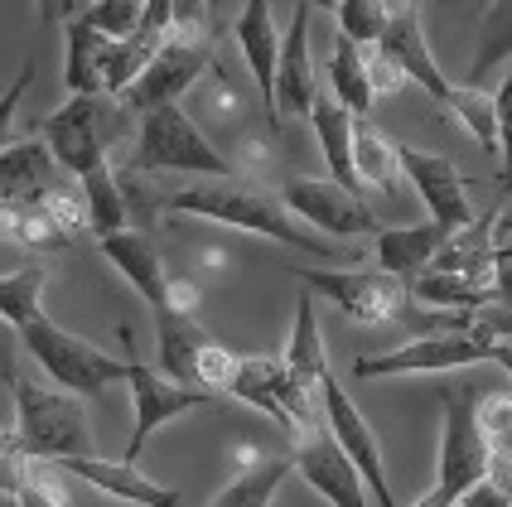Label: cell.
<instances>
[{
    "label": "cell",
    "instance_id": "obj_1",
    "mask_svg": "<svg viewBox=\"0 0 512 507\" xmlns=\"http://www.w3.org/2000/svg\"><path fill=\"white\" fill-rule=\"evenodd\" d=\"M165 213H170V218H203V223L242 227V232L271 237V242H281V247L310 252V256H319V261H334V256H339L310 223H300V218L290 213L285 198H276L266 184H256L247 174L203 179L194 189H179V194L165 198Z\"/></svg>",
    "mask_w": 512,
    "mask_h": 507
},
{
    "label": "cell",
    "instance_id": "obj_2",
    "mask_svg": "<svg viewBox=\"0 0 512 507\" xmlns=\"http://www.w3.org/2000/svg\"><path fill=\"white\" fill-rule=\"evenodd\" d=\"M5 382L15 392V430L5 435L10 445L44 459H68V454H92V421L83 401L63 387H44L39 377H25L15 363H5Z\"/></svg>",
    "mask_w": 512,
    "mask_h": 507
},
{
    "label": "cell",
    "instance_id": "obj_3",
    "mask_svg": "<svg viewBox=\"0 0 512 507\" xmlns=\"http://www.w3.org/2000/svg\"><path fill=\"white\" fill-rule=\"evenodd\" d=\"M131 169L136 174H199V179H228V174H237V165L203 136L194 126V116L184 112L179 102L141 112Z\"/></svg>",
    "mask_w": 512,
    "mask_h": 507
},
{
    "label": "cell",
    "instance_id": "obj_4",
    "mask_svg": "<svg viewBox=\"0 0 512 507\" xmlns=\"http://www.w3.org/2000/svg\"><path fill=\"white\" fill-rule=\"evenodd\" d=\"M20 348L49 372V382H58L73 396H102L107 387L131 377V358H112L107 348H97L73 329L54 324L49 314H39L34 324L20 329Z\"/></svg>",
    "mask_w": 512,
    "mask_h": 507
},
{
    "label": "cell",
    "instance_id": "obj_5",
    "mask_svg": "<svg viewBox=\"0 0 512 507\" xmlns=\"http://www.w3.org/2000/svg\"><path fill=\"white\" fill-rule=\"evenodd\" d=\"M435 396L445 411V430H440V474H435L430 493L440 498V507H455L493 474V445L484 435L474 396L459 387H435Z\"/></svg>",
    "mask_w": 512,
    "mask_h": 507
},
{
    "label": "cell",
    "instance_id": "obj_6",
    "mask_svg": "<svg viewBox=\"0 0 512 507\" xmlns=\"http://www.w3.org/2000/svg\"><path fill=\"white\" fill-rule=\"evenodd\" d=\"M121 102L107 97V92H83V97H68L63 107L44 116V141L54 150V160L63 165V174L73 179H87L92 169L112 165L107 160V145L116 141L121 131Z\"/></svg>",
    "mask_w": 512,
    "mask_h": 507
},
{
    "label": "cell",
    "instance_id": "obj_7",
    "mask_svg": "<svg viewBox=\"0 0 512 507\" xmlns=\"http://www.w3.org/2000/svg\"><path fill=\"white\" fill-rule=\"evenodd\" d=\"M498 363V343L474 329H445V334H421L406 338L397 348H382L353 363L358 382H377V377H440V372H459V367Z\"/></svg>",
    "mask_w": 512,
    "mask_h": 507
},
{
    "label": "cell",
    "instance_id": "obj_8",
    "mask_svg": "<svg viewBox=\"0 0 512 507\" xmlns=\"http://www.w3.org/2000/svg\"><path fill=\"white\" fill-rule=\"evenodd\" d=\"M295 281L310 285L319 300H329L334 310L358 324V329H382V324H397L401 314L411 310V281H401L397 271L377 266V271H358V266H343V271H295Z\"/></svg>",
    "mask_w": 512,
    "mask_h": 507
},
{
    "label": "cell",
    "instance_id": "obj_9",
    "mask_svg": "<svg viewBox=\"0 0 512 507\" xmlns=\"http://www.w3.org/2000/svg\"><path fill=\"white\" fill-rule=\"evenodd\" d=\"M228 396L256 406L266 421H276L290 445H300L310 430H319V401L305 392V382L290 372L285 358H237Z\"/></svg>",
    "mask_w": 512,
    "mask_h": 507
},
{
    "label": "cell",
    "instance_id": "obj_10",
    "mask_svg": "<svg viewBox=\"0 0 512 507\" xmlns=\"http://www.w3.org/2000/svg\"><path fill=\"white\" fill-rule=\"evenodd\" d=\"M155 343H160V367L174 382L228 392L232 372H237V353H228L213 334H203V324L189 310L155 314Z\"/></svg>",
    "mask_w": 512,
    "mask_h": 507
},
{
    "label": "cell",
    "instance_id": "obj_11",
    "mask_svg": "<svg viewBox=\"0 0 512 507\" xmlns=\"http://www.w3.org/2000/svg\"><path fill=\"white\" fill-rule=\"evenodd\" d=\"M126 387H131V406H136V430H131V445L121 459H141V450L150 445V435L155 430H165L174 425L179 416H189V411H199L213 401L208 387H189V382H174L165 367H150L141 358H131V377H126Z\"/></svg>",
    "mask_w": 512,
    "mask_h": 507
},
{
    "label": "cell",
    "instance_id": "obj_12",
    "mask_svg": "<svg viewBox=\"0 0 512 507\" xmlns=\"http://www.w3.org/2000/svg\"><path fill=\"white\" fill-rule=\"evenodd\" d=\"M203 68H213V44H208V34H199V39L170 34V44L150 58V68H145L141 78L131 83V92L121 97V107L141 116V112L165 107V102H179V97L203 78Z\"/></svg>",
    "mask_w": 512,
    "mask_h": 507
},
{
    "label": "cell",
    "instance_id": "obj_13",
    "mask_svg": "<svg viewBox=\"0 0 512 507\" xmlns=\"http://www.w3.org/2000/svg\"><path fill=\"white\" fill-rule=\"evenodd\" d=\"M281 198L290 203V213L300 223H310L314 232H329V237H363V232H382L372 208L363 203V194L343 189L339 179H305V174H290L281 184Z\"/></svg>",
    "mask_w": 512,
    "mask_h": 507
},
{
    "label": "cell",
    "instance_id": "obj_14",
    "mask_svg": "<svg viewBox=\"0 0 512 507\" xmlns=\"http://www.w3.org/2000/svg\"><path fill=\"white\" fill-rule=\"evenodd\" d=\"M324 430H329L343 450H348V459L363 469V479H368V488H372V503L397 507L392 479H387V464H382V445H377V435H372L368 416L358 411V401L348 396V387H343L334 372L324 377Z\"/></svg>",
    "mask_w": 512,
    "mask_h": 507
},
{
    "label": "cell",
    "instance_id": "obj_15",
    "mask_svg": "<svg viewBox=\"0 0 512 507\" xmlns=\"http://www.w3.org/2000/svg\"><path fill=\"white\" fill-rule=\"evenodd\" d=\"M290 450H295V474L310 483L329 507H377L363 469L348 459V450H343L324 425L310 430V435H305L300 445H290Z\"/></svg>",
    "mask_w": 512,
    "mask_h": 507
},
{
    "label": "cell",
    "instance_id": "obj_16",
    "mask_svg": "<svg viewBox=\"0 0 512 507\" xmlns=\"http://www.w3.org/2000/svg\"><path fill=\"white\" fill-rule=\"evenodd\" d=\"M401 155V174H406V184L421 194L426 203V213L435 218L440 227H459L474 223V203H469V184H464V174L450 155H435V150H421V145H397Z\"/></svg>",
    "mask_w": 512,
    "mask_h": 507
},
{
    "label": "cell",
    "instance_id": "obj_17",
    "mask_svg": "<svg viewBox=\"0 0 512 507\" xmlns=\"http://www.w3.org/2000/svg\"><path fill=\"white\" fill-rule=\"evenodd\" d=\"M97 247H102V256L126 276V285L150 305V314L174 310V276L165 271V256H160V247H155L150 232H141V227H121V232L97 237Z\"/></svg>",
    "mask_w": 512,
    "mask_h": 507
},
{
    "label": "cell",
    "instance_id": "obj_18",
    "mask_svg": "<svg viewBox=\"0 0 512 507\" xmlns=\"http://www.w3.org/2000/svg\"><path fill=\"white\" fill-rule=\"evenodd\" d=\"M232 39H237V49L247 58V73H252L256 97H261V112L281 131V116H276V73H281L285 34L271 20V0H242V15L232 25Z\"/></svg>",
    "mask_w": 512,
    "mask_h": 507
},
{
    "label": "cell",
    "instance_id": "obj_19",
    "mask_svg": "<svg viewBox=\"0 0 512 507\" xmlns=\"http://www.w3.org/2000/svg\"><path fill=\"white\" fill-rule=\"evenodd\" d=\"M377 44L397 58L401 73L421 87L430 102H440V107L450 102L455 83H450V78L440 73V63H435V49H430L426 25H421V0H397V5H392V20H387V34H382Z\"/></svg>",
    "mask_w": 512,
    "mask_h": 507
},
{
    "label": "cell",
    "instance_id": "obj_20",
    "mask_svg": "<svg viewBox=\"0 0 512 507\" xmlns=\"http://www.w3.org/2000/svg\"><path fill=\"white\" fill-rule=\"evenodd\" d=\"M68 479H83L87 488L107 493L126 507H179V488H165V483L145 479L131 459H102V454H68V459H54Z\"/></svg>",
    "mask_w": 512,
    "mask_h": 507
},
{
    "label": "cell",
    "instance_id": "obj_21",
    "mask_svg": "<svg viewBox=\"0 0 512 507\" xmlns=\"http://www.w3.org/2000/svg\"><path fill=\"white\" fill-rule=\"evenodd\" d=\"M310 0L295 5L290 25H285V49H281V73H276V116H310L314 97H319V78H314L310 58Z\"/></svg>",
    "mask_w": 512,
    "mask_h": 507
},
{
    "label": "cell",
    "instance_id": "obj_22",
    "mask_svg": "<svg viewBox=\"0 0 512 507\" xmlns=\"http://www.w3.org/2000/svg\"><path fill=\"white\" fill-rule=\"evenodd\" d=\"M58 160L44 136H5L0 145V198L5 203H39L58 189Z\"/></svg>",
    "mask_w": 512,
    "mask_h": 507
},
{
    "label": "cell",
    "instance_id": "obj_23",
    "mask_svg": "<svg viewBox=\"0 0 512 507\" xmlns=\"http://www.w3.org/2000/svg\"><path fill=\"white\" fill-rule=\"evenodd\" d=\"M310 126H314V141H319V155H324V165H329V179H339L343 189H363V179H358V160H353V126H358V116L343 107L334 92H319L314 97V112H310Z\"/></svg>",
    "mask_w": 512,
    "mask_h": 507
},
{
    "label": "cell",
    "instance_id": "obj_24",
    "mask_svg": "<svg viewBox=\"0 0 512 507\" xmlns=\"http://www.w3.org/2000/svg\"><path fill=\"white\" fill-rule=\"evenodd\" d=\"M445 242H450V227H440L435 218L411 227H382L377 232V266L397 271L401 281H416L421 271L435 266V256H440Z\"/></svg>",
    "mask_w": 512,
    "mask_h": 507
},
{
    "label": "cell",
    "instance_id": "obj_25",
    "mask_svg": "<svg viewBox=\"0 0 512 507\" xmlns=\"http://www.w3.org/2000/svg\"><path fill=\"white\" fill-rule=\"evenodd\" d=\"M107 54H112V39L87 25V15L63 25V83H68V97L107 92Z\"/></svg>",
    "mask_w": 512,
    "mask_h": 507
},
{
    "label": "cell",
    "instance_id": "obj_26",
    "mask_svg": "<svg viewBox=\"0 0 512 507\" xmlns=\"http://www.w3.org/2000/svg\"><path fill=\"white\" fill-rule=\"evenodd\" d=\"M411 300L440 314H474L488 310V305H503L498 285H484L474 276H459V271H440V266H430L411 281Z\"/></svg>",
    "mask_w": 512,
    "mask_h": 507
},
{
    "label": "cell",
    "instance_id": "obj_27",
    "mask_svg": "<svg viewBox=\"0 0 512 507\" xmlns=\"http://www.w3.org/2000/svg\"><path fill=\"white\" fill-rule=\"evenodd\" d=\"M290 474H295V450L271 454V459L252 464V469H242L208 507H276V493H281V483Z\"/></svg>",
    "mask_w": 512,
    "mask_h": 507
},
{
    "label": "cell",
    "instance_id": "obj_28",
    "mask_svg": "<svg viewBox=\"0 0 512 507\" xmlns=\"http://www.w3.org/2000/svg\"><path fill=\"white\" fill-rule=\"evenodd\" d=\"M0 223H5V242H15L25 252H58V247L73 242V232L58 223L44 198L39 203H5Z\"/></svg>",
    "mask_w": 512,
    "mask_h": 507
},
{
    "label": "cell",
    "instance_id": "obj_29",
    "mask_svg": "<svg viewBox=\"0 0 512 507\" xmlns=\"http://www.w3.org/2000/svg\"><path fill=\"white\" fill-rule=\"evenodd\" d=\"M78 189H83V198H87V218H92V232H97V237L131 227V194H126V179H121L116 165L92 169L87 179H78Z\"/></svg>",
    "mask_w": 512,
    "mask_h": 507
},
{
    "label": "cell",
    "instance_id": "obj_30",
    "mask_svg": "<svg viewBox=\"0 0 512 507\" xmlns=\"http://www.w3.org/2000/svg\"><path fill=\"white\" fill-rule=\"evenodd\" d=\"M512 63V0H493L484 10V20L474 25V58H469V73L464 83H479L493 68H508Z\"/></svg>",
    "mask_w": 512,
    "mask_h": 507
},
{
    "label": "cell",
    "instance_id": "obj_31",
    "mask_svg": "<svg viewBox=\"0 0 512 507\" xmlns=\"http://www.w3.org/2000/svg\"><path fill=\"white\" fill-rule=\"evenodd\" d=\"M329 92H334L353 116H368L372 102H377L372 78H368V63H363V44L348 39V34L334 39V54H329Z\"/></svg>",
    "mask_w": 512,
    "mask_h": 507
},
{
    "label": "cell",
    "instance_id": "obj_32",
    "mask_svg": "<svg viewBox=\"0 0 512 507\" xmlns=\"http://www.w3.org/2000/svg\"><path fill=\"white\" fill-rule=\"evenodd\" d=\"M353 160H358V179L372 184V189H382V194H397L401 179H406L397 145L387 141L368 116H358V126H353Z\"/></svg>",
    "mask_w": 512,
    "mask_h": 507
},
{
    "label": "cell",
    "instance_id": "obj_33",
    "mask_svg": "<svg viewBox=\"0 0 512 507\" xmlns=\"http://www.w3.org/2000/svg\"><path fill=\"white\" fill-rule=\"evenodd\" d=\"M445 112L474 136V145H479L484 155H503V145H498V97H488L479 83H455Z\"/></svg>",
    "mask_w": 512,
    "mask_h": 507
},
{
    "label": "cell",
    "instance_id": "obj_34",
    "mask_svg": "<svg viewBox=\"0 0 512 507\" xmlns=\"http://www.w3.org/2000/svg\"><path fill=\"white\" fill-rule=\"evenodd\" d=\"M44 281H49V271L39 261H29L20 271H5V281H0V314H5V324L15 334L44 314Z\"/></svg>",
    "mask_w": 512,
    "mask_h": 507
},
{
    "label": "cell",
    "instance_id": "obj_35",
    "mask_svg": "<svg viewBox=\"0 0 512 507\" xmlns=\"http://www.w3.org/2000/svg\"><path fill=\"white\" fill-rule=\"evenodd\" d=\"M170 39H160V34H145V29H136L131 39H112V54H107V97H126L131 92V83L141 78L145 68H150V58L160 54Z\"/></svg>",
    "mask_w": 512,
    "mask_h": 507
},
{
    "label": "cell",
    "instance_id": "obj_36",
    "mask_svg": "<svg viewBox=\"0 0 512 507\" xmlns=\"http://www.w3.org/2000/svg\"><path fill=\"white\" fill-rule=\"evenodd\" d=\"M334 20H339V34L358 39V44H377V39L387 34L392 5H387V0H339Z\"/></svg>",
    "mask_w": 512,
    "mask_h": 507
},
{
    "label": "cell",
    "instance_id": "obj_37",
    "mask_svg": "<svg viewBox=\"0 0 512 507\" xmlns=\"http://www.w3.org/2000/svg\"><path fill=\"white\" fill-rule=\"evenodd\" d=\"M83 15L87 25L102 29L107 39H131L145 20V0H92Z\"/></svg>",
    "mask_w": 512,
    "mask_h": 507
},
{
    "label": "cell",
    "instance_id": "obj_38",
    "mask_svg": "<svg viewBox=\"0 0 512 507\" xmlns=\"http://www.w3.org/2000/svg\"><path fill=\"white\" fill-rule=\"evenodd\" d=\"M363 63H368V78H372V92L377 97H397L401 87L411 83L406 73H401V63L382 44H363Z\"/></svg>",
    "mask_w": 512,
    "mask_h": 507
},
{
    "label": "cell",
    "instance_id": "obj_39",
    "mask_svg": "<svg viewBox=\"0 0 512 507\" xmlns=\"http://www.w3.org/2000/svg\"><path fill=\"white\" fill-rule=\"evenodd\" d=\"M498 145H503V155H498V184H503V194H512V63L508 73H503V83H498Z\"/></svg>",
    "mask_w": 512,
    "mask_h": 507
},
{
    "label": "cell",
    "instance_id": "obj_40",
    "mask_svg": "<svg viewBox=\"0 0 512 507\" xmlns=\"http://www.w3.org/2000/svg\"><path fill=\"white\" fill-rule=\"evenodd\" d=\"M174 34H208V0H174Z\"/></svg>",
    "mask_w": 512,
    "mask_h": 507
},
{
    "label": "cell",
    "instance_id": "obj_41",
    "mask_svg": "<svg viewBox=\"0 0 512 507\" xmlns=\"http://www.w3.org/2000/svg\"><path fill=\"white\" fill-rule=\"evenodd\" d=\"M92 0H39V25L54 29V25H68V20H78Z\"/></svg>",
    "mask_w": 512,
    "mask_h": 507
},
{
    "label": "cell",
    "instance_id": "obj_42",
    "mask_svg": "<svg viewBox=\"0 0 512 507\" xmlns=\"http://www.w3.org/2000/svg\"><path fill=\"white\" fill-rule=\"evenodd\" d=\"M421 5H435V10H445V15H455L464 25H479L484 20V10L493 0H421Z\"/></svg>",
    "mask_w": 512,
    "mask_h": 507
},
{
    "label": "cell",
    "instance_id": "obj_43",
    "mask_svg": "<svg viewBox=\"0 0 512 507\" xmlns=\"http://www.w3.org/2000/svg\"><path fill=\"white\" fill-rule=\"evenodd\" d=\"M512 242V213H498V247Z\"/></svg>",
    "mask_w": 512,
    "mask_h": 507
},
{
    "label": "cell",
    "instance_id": "obj_44",
    "mask_svg": "<svg viewBox=\"0 0 512 507\" xmlns=\"http://www.w3.org/2000/svg\"><path fill=\"white\" fill-rule=\"evenodd\" d=\"M498 367L512 377V338H508V343H498Z\"/></svg>",
    "mask_w": 512,
    "mask_h": 507
},
{
    "label": "cell",
    "instance_id": "obj_45",
    "mask_svg": "<svg viewBox=\"0 0 512 507\" xmlns=\"http://www.w3.org/2000/svg\"><path fill=\"white\" fill-rule=\"evenodd\" d=\"M314 10H329V15H334V10H339V0H310Z\"/></svg>",
    "mask_w": 512,
    "mask_h": 507
},
{
    "label": "cell",
    "instance_id": "obj_46",
    "mask_svg": "<svg viewBox=\"0 0 512 507\" xmlns=\"http://www.w3.org/2000/svg\"><path fill=\"white\" fill-rule=\"evenodd\" d=\"M498 261H512V242H503V247H498Z\"/></svg>",
    "mask_w": 512,
    "mask_h": 507
},
{
    "label": "cell",
    "instance_id": "obj_47",
    "mask_svg": "<svg viewBox=\"0 0 512 507\" xmlns=\"http://www.w3.org/2000/svg\"><path fill=\"white\" fill-rule=\"evenodd\" d=\"M5 507H15V503H10V498H5Z\"/></svg>",
    "mask_w": 512,
    "mask_h": 507
},
{
    "label": "cell",
    "instance_id": "obj_48",
    "mask_svg": "<svg viewBox=\"0 0 512 507\" xmlns=\"http://www.w3.org/2000/svg\"><path fill=\"white\" fill-rule=\"evenodd\" d=\"M387 5H397V0H387Z\"/></svg>",
    "mask_w": 512,
    "mask_h": 507
}]
</instances>
